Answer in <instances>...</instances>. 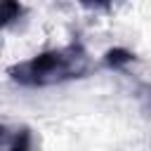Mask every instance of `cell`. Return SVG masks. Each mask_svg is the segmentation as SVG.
<instances>
[{"label": "cell", "instance_id": "obj_1", "mask_svg": "<svg viewBox=\"0 0 151 151\" xmlns=\"http://www.w3.org/2000/svg\"><path fill=\"white\" fill-rule=\"evenodd\" d=\"M90 71H92L90 52L80 40H73L64 47H50L24 61L12 64L7 68V76L21 87H52L80 80Z\"/></svg>", "mask_w": 151, "mask_h": 151}, {"label": "cell", "instance_id": "obj_4", "mask_svg": "<svg viewBox=\"0 0 151 151\" xmlns=\"http://www.w3.org/2000/svg\"><path fill=\"white\" fill-rule=\"evenodd\" d=\"M132 59H134V54H132L130 50H123V47H113V50H109V52L104 54V64H106L109 68H123V66H127Z\"/></svg>", "mask_w": 151, "mask_h": 151}, {"label": "cell", "instance_id": "obj_2", "mask_svg": "<svg viewBox=\"0 0 151 151\" xmlns=\"http://www.w3.org/2000/svg\"><path fill=\"white\" fill-rule=\"evenodd\" d=\"M0 151H38V139L28 125H9L0 120Z\"/></svg>", "mask_w": 151, "mask_h": 151}, {"label": "cell", "instance_id": "obj_5", "mask_svg": "<svg viewBox=\"0 0 151 151\" xmlns=\"http://www.w3.org/2000/svg\"><path fill=\"white\" fill-rule=\"evenodd\" d=\"M83 7H92V9H101V7H109L111 2H116V0H78Z\"/></svg>", "mask_w": 151, "mask_h": 151}, {"label": "cell", "instance_id": "obj_3", "mask_svg": "<svg viewBox=\"0 0 151 151\" xmlns=\"http://www.w3.org/2000/svg\"><path fill=\"white\" fill-rule=\"evenodd\" d=\"M26 14V7L19 0H0V28H9L17 21H21Z\"/></svg>", "mask_w": 151, "mask_h": 151}]
</instances>
